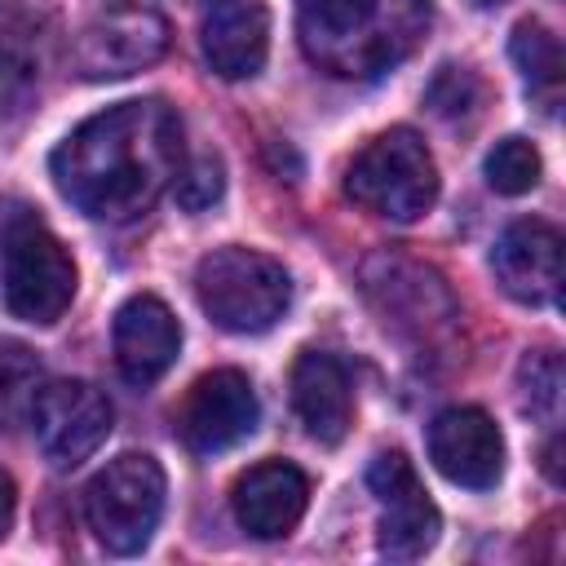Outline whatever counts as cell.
<instances>
[{
    "instance_id": "1",
    "label": "cell",
    "mask_w": 566,
    "mask_h": 566,
    "mask_svg": "<svg viewBox=\"0 0 566 566\" xmlns=\"http://www.w3.org/2000/svg\"><path fill=\"white\" fill-rule=\"evenodd\" d=\"M186 159L181 119L168 102L137 97L106 106L102 115L71 128L53 150L49 172L62 199L93 221H137L177 181Z\"/></svg>"
},
{
    "instance_id": "2",
    "label": "cell",
    "mask_w": 566,
    "mask_h": 566,
    "mask_svg": "<svg viewBox=\"0 0 566 566\" xmlns=\"http://www.w3.org/2000/svg\"><path fill=\"white\" fill-rule=\"evenodd\" d=\"M429 18V0H296L301 49L336 80H376L407 62Z\"/></svg>"
},
{
    "instance_id": "3",
    "label": "cell",
    "mask_w": 566,
    "mask_h": 566,
    "mask_svg": "<svg viewBox=\"0 0 566 566\" xmlns=\"http://www.w3.org/2000/svg\"><path fill=\"white\" fill-rule=\"evenodd\" d=\"M195 296L199 310L234 336H256L270 332L287 305H292V279L283 261L256 252V248H217L199 261L195 270Z\"/></svg>"
},
{
    "instance_id": "4",
    "label": "cell",
    "mask_w": 566,
    "mask_h": 566,
    "mask_svg": "<svg viewBox=\"0 0 566 566\" xmlns=\"http://www.w3.org/2000/svg\"><path fill=\"white\" fill-rule=\"evenodd\" d=\"M75 261L66 243L31 212H18L0 230V292L13 318L53 327L75 301Z\"/></svg>"
},
{
    "instance_id": "5",
    "label": "cell",
    "mask_w": 566,
    "mask_h": 566,
    "mask_svg": "<svg viewBox=\"0 0 566 566\" xmlns=\"http://www.w3.org/2000/svg\"><path fill=\"white\" fill-rule=\"evenodd\" d=\"M345 195L385 221H420L438 199V164L411 128L371 137L345 168Z\"/></svg>"
},
{
    "instance_id": "6",
    "label": "cell",
    "mask_w": 566,
    "mask_h": 566,
    "mask_svg": "<svg viewBox=\"0 0 566 566\" xmlns=\"http://www.w3.org/2000/svg\"><path fill=\"white\" fill-rule=\"evenodd\" d=\"M164 469L146 451H124L106 460L84 486V522L97 544L115 557H133L150 544L164 517Z\"/></svg>"
},
{
    "instance_id": "7",
    "label": "cell",
    "mask_w": 566,
    "mask_h": 566,
    "mask_svg": "<svg viewBox=\"0 0 566 566\" xmlns=\"http://www.w3.org/2000/svg\"><path fill=\"white\" fill-rule=\"evenodd\" d=\"M363 296L371 301L385 327L411 340H438L460 318L447 283L429 265L398 252H376L363 261Z\"/></svg>"
},
{
    "instance_id": "8",
    "label": "cell",
    "mask_w": 566,
    "mask_h": 566,
    "mask_svg": "<svg viewBox=\"0 0 566 566\" xmlns=\"http://www.w3.org/2000/svg\"><path fill=\"white\" fill-rule=\"evenodd\" d=\"M168 18L150 4H115L80 27L71 44V71L80 80H124L155 66L168 53Z\"/></svg>"
},
{
    "instance_id": "9",
    "label": "cell",
    "mask_w": 566,
    "mask_h": 566,
    "mask_svg": "<svg viewBox=\"0 0 566 566\" xmlns=\"http://www.w3.org/2000/svg\"><path fill=\"white\" fill-rule=\"evenodd\" d=\"M367 486L376 495L380 522H376V548L389 562H416L438 544L442 517L429 500L416 464L402 451H380L367 464Z\"/></svg>"
},
{
    "instance_id": "10",
    "label": "cell",
    "mask_w": 566,
    "mask_h": 566,
    "mask_svg": "<svg viewBox=\"0 0 566 566\" xmlns=\"http://www.w3.org/2000/svg\"><path fill=\"white\" fill-rule=\"evenodd\" d=\"M111 398L93 380H49L31 402V433L53 469H75L111 433Z\"/></svg>"
},
{
    "instance_id": "11",
    "label": "cell",
    "mask_w": 566,
    "mask_h": 566,
    "mask_svg": "<svg viewBox=\"0 0 566 566\" xmlns=\"http://www.w3.org/2000/svg\"><path fill=\"white\" fill-rule=\"evenodd\" d=\"M261 420V402H256V389L243 371L234 367H217V371H203L181 411H177V429H181V442L195 451V455H221L230 447H239Z\"/></svg>"
},
{
    "instance_id": "12",
    "label": "cell",
    "mask_w": 566,
    "mask_h": 566,
    "mask_svg": "<svg viewBox=\"0 0 566 566\" xmlns=\"http://www.w3.org/2000/svg\"><path fill=\"white\" fill-rule=\"evenodd\" d=\"M433 469L469 491H491L504 478V433L482 407H447L429 424Z\"/></svg>"
},
{
    "instance_id": "13",
    "label": "cell",
    "mask_w": 566,
    "mask_h": 566,
    "mask_svg": "<svg viewBox=\"0 0 566 566\" xmlns=\"http://www.w3.org/2000/svg\"><path fill=\"white\" fill-rule=\"evenodd\" d=\"M495 283L522 305H557L562 296V234L548 221H513L491 248Z\"/></svg>"
},
{
    "instance_id": "14",
    "label": "cell",
    "mask_w": 566,
    "mask_h": 566,
    "mask_svg": "<svg viewBox=\"0 0 566 566\" xmlns=\"http://www.w3.org/2000/svg\"><path fill=\"white\" fill-rule=\"evenodd\" d=\"M111 345H115V367L128 385H155L172 363H177V349H181V327L172 318V310L150 296V292H137L128 296L119 310H115V323H111Z\"/></svg>"
},
{
    "instance_id": "15",
    "label": "cell",
    "mask_w": 566,
    "mask_h": 566,
    "mask_svg": "<svg viewBox=\"0 0 566 566\" xmlns=\"http://www.w3.org/2000/svg\"><path fill=\"white\" fill-rule=\"evenodd\" d=\"M310 504V478L287 464V460H261L252 464L234 491H230V509L234 522L252 535V539H283L296 531V522L305 517Z\"/></svg>"
},
{
    "instance_id": "16",
    "label": "cell",
    "mask_w": 566,
    "mask_h": 566,
    "mask_svg": "<svg viewBox=\"0 0 566 566\" xmlns=\"http://www.w3.org/2000/svg\"><path fill=\"white\" fill-rule=\"evenodd\" d=\"M203 62L221 80H252L270 53V13L261 0H212L199 27Z\"/></svg>"
},
{
    "instance_id": "17",
    "label": "cell",
    "mask_w": 566,
    "mask_h": 566,
    "mask_svg": "<svg viewBox=\"0 0 566 566\" xmlns=\"http://www.w3.org/2000/svg\"><path fill=\"white\" fill-rule=\"evenodd\" d=\"M292 407L310 438H318L323 447H336L354 420V394H349L345 367L323 349H305L292 363Z\"/></svg>"
},
{
    "instance_id": "18",
    "label": "cell",
    "mask_w": 566,
    "mask_h": 566,
    "mask_svg": "<svg viewBox=\"0 0 566 566\" xmlns=\"http://www.w3.org/2000/svg\"><path fill=\"white\" fill-rule=\"evenodd\" d=\"M49 22L27 0H0V111L27 106L49 71Z\"/></svg>"
},
{
    "instance_id": "19",
    "label": "cell",
    "mask_w": 566,
    "mask_h": 566,
    "mask_svg": "<svg viewBox=\"0 0 566 566\" xmlns=\"http://www.w3.org/2000/svg\"><path fill=\"white\" fill-rule=\"evenodd\" d=\"M509 57H513V66H517V75H522L526 93H531L544 111H553V106H557V97H562V80H566V57H562L557 35H553L544 22L526 18V22H517V27H513Z\"/></svg>"
},
{
    "instance_id": "20",
    "label": "cell",
    "mask_w": 566,
    "mask_h": 566,
    "mask_svg": "<svg viewBox=\"0 0 566 566\" xmlns=\"http://www.w3.org/2000/svg\"><path fill=\"white\" fill-rule=\"evenodd\" d=\"M44 385V367L31 345L0 336V429L31 416V402Z\"/></svg>"
},
{
    "instance_id": "21",
    "label": "cell",
    "mask_w": 566,
    "mask_h": 566,
    "mask_svg": "<svg viewBox=\"0 0 566 566\" xmlns=\"http://www.w3.org/2000/svg\"><path fill=\"white\" fill-rule=\"evenodd\" d=\"M517 407L531 420L553 424L562 407V358L553 349H535L517 363Z\"/></svg>"
},
{
    "instance_id": "22",
    "label": "cell",
    "mask_w": 566,
    "mask_h": 566,
    "mask_svg": "<svg viewBox=\"0 0 566 566\" xmlns=\"http://www.w3.org/2000/svg\"><path fill=\"white\" fill-rule=\"evenodd\" d=\"M544 177V159L526 137H500L486 155V181L500 195H526Z\"/></svg>"
},
{
    "instance_id": "23",
    "label": "cell",
    "mask_w": 566,
    "mask_h": 566,
    "mask_svg": "<svg viewBox=\"0 0 566 566\" xmlns=\"http://www.w3.org/2000/svg\"><path fill=\"white\" fill-rule=\"evenodd\" d=\"M424 102L433 106V115L460 119V115H469V111L482 102V84H478V75H473L469 66H442V71L433 75Z\"/></svg>"
},
{
    "instance_id": "24",
    "label": "cell",
    "mask_w": 566,
    "mask_h": 566,
    "mask_svg": "<svg viewBox=\"0 0 566 566\" xmlns=\"http://www.w3.org/2000/svg\"><path fill=\"white\" fill-rule=\"evenodd\" d=\"M221 190H226V168H221L217 155H199L195 164H181V172H177V181H172V195H177V203H181L186 212L212 208V203L221 199Z\"/></svg>"
},
{
    "instance_id": "25",
    "label": "cell",
    "mask_w": 566,
    "mask_h": 566,
    "mask_svg": "<svg viewBox=\"0 0 566 566\" xmlns=\"http://www.w3.org/2000/svg\"><path fill=\"white\" fill-rule=\"evenodd\" d=\"M13 513H18V486H13V478L0 469V539L13 531Z\"/></svg>"
},
{
    "instance_id": "26",
    "label": "cell",
    "mask_w": 566,
    "mask_h": 566,
    "mask_svg": "<svg viewBox=\"0 0 566 566\" xmlns=\"http://www.w3.org/2000/svg\"><path fill=\"white\" fill-rule=\"evenodd\" d=\"M544 473H548L553 486H562V438H557V433H553L548 447H544Z\"/></svg>"
},
{
    "instance_id": "27",
    "label": "cell",
    "mask_w": 566,
    "mask_h": 566,
    "mask_svg": "<svg viewBox=\"0 0 566 566\" xmlns=\"http://www.w3.org/2000/svg\"><path fill=\"white\" fill-rule=\"evenodd\" d=\"M478 9H495V4H504V0H473Z\"/></svg>"
},
{
    "instance_id": "28",
    "label": "cell",
    "mask_w": 566,
    "mask_h": 566,
    "mask_svg": "<svg viewBox=\"0 0 566 566\" xmlns=\"http://www.w3.org/2000/svg\"><path fill=\"white\" fill-rule=\"evenodd\" d=\"M208 4H212V0H208Z\"/></svg>"
}]
</instances>
